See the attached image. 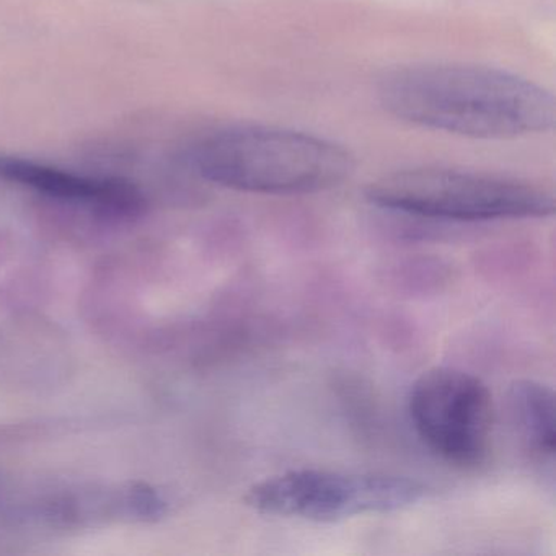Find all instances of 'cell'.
Segmentation results:
<instances>
[{
    "instance_id": "cell-6",
    "label": "cell",
    "mask_w": 556,
    "mask_h": 556,
    "mask_svg": "<svg viewBox=\"0 0 556 556\" xmlns=\"http://www.w3.org/2000/svg\"><path fill=\"white\" fill-rule=\"evenodd\" d=\"M0 180L30 188L56 200L110 213H135L142 204L141 194L126 181L87 177L24 159L0 155Z\"/></svg>"
},
{
    "instance_id": "cell-1",
    "label": "cell",
    "mask_w": 556,
    "mask_h": 556,
    "mask_svg": "<svg viewBox=\"0 0 556 556\" xmlns=\"http://www.w3.org/2000/svg\"><path fill=\"white\" fill-rule=\"evenodd\" d=\"M377 96L395 118L462 138H526L555 125V99L548 90L480 64L400 67L380 80Z\"/></svg>"
},
{
    "instance_id": "cell-3",
    "label": "cell",
    "mask_w": 556,
    "mask_h": 556,
    "mask_svg": "<svg viewBox=\"0 0 556 556\" xmlns=\"http://www.w3.org/2000/svg\"><path fill=\"white\" fill-rule=\"evenodd\" d=\"M366 198L392 213L455 223L529 219L555 213V198L543 188L455 168L393 172L372 181Z\"/></svg>"
},
{
    "instance_id": "cell-4",
    "label": "cell",
    "mask_w": 556,
    "mask_h": 556,
    "mask_svg": "<svg viewBox=\"0 0 556 556\" xmlns=\"http://www.w3.org/2000/svg\"><path fill=\"white\" fill-rule=\"evenodd\" d=\"M429 493L428 484L396 475L302 468L253 484L245 503L266 516L337 522L406 509L421 503Z\"/></svg>"
},
{
    "instance_id": "cell-2",
    "label": "cell",
    "mask_w": 556,
    "mask_h": 556,
    "mask_svg": "<svg viewBox=\"0 0 556 556\" xmlns=\"http://www.w3.org/2000/svg\"><path fill=\"white\" fill-rule=\"evenodd\" d=\"M191 164L207 181L258 194H312L353 175L356 161L320 136L273 126H239L201 139Z\"/></svg>"
},
{
    "instance_id": "cell-7",
    "label": "cell",
    "mask_w": 556,
    "mask_h": 556,
    "mask_svg": "<svg viewBox=\"0 0 556 556\" xmlns=\"http://www.w3.org/2000/svg\"><path fill=\"white\" fill-rule=\"evenodd\" d=\"M509 409L527 451L542 460H553L556 451L555 395L535 380H519L510 387Z\"/></svg>"
},
{
    "instance_id": "cell-5",
    "label": "cell",
    "mask_w": 556,
    "mask_h": 556,
    "mask_svg": "<svg viewBox=\"0 0 556 556\" xmlns=\"http://www.w3.org/2000/svg\"><path fill=\"white\" fill-rule=\"evenodd\" d=\"M408 413L422 444L447 464L477 468L493 439V399L483 380L452 367L422 374L408 396Z\"/></svg>"
}]
</instances>
